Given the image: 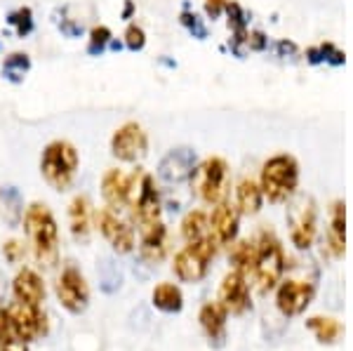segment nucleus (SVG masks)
<instances>
[{"label": "nucleus", "instance_id": "412c9836", "mask_svg": "<svg viewBox=\"0 0 353 351\" xmlns=\"http://www.w3.org/2000/svg\"><path fill=\"white\" fill-rule=\"evenodd\" d=\"M151 302L163 314H179L184 309V295L174 283H158L151 292Z\"/></svg>", "mask_w": 353, "mask_h": 351}, {"label": "nucleus", "instance_id": "f8f14e48", "mask_svg": "<svg viewBox=\"0 0 353 351\" xmlns=\"http://www.w3.org/2000/svg\"><path fill=\"white\" fill-rule=\"evenodd\" d=\"M137 189L139 191H134V198L130 205L134 208V219L139 222V229L158 224L161 222V196H158V191H156L153 177L144 174Z\"/></svg>", "mask_w": 353, "mask_h": 351}, {"label": "nucleus", "instance_id": "aec40b11", "mask_svg": "<svg viewBox=\"0 0 353 351\" xmlns=\"http://www.w3.org/2000/svg\"><path fill=\"white\" fill-rule=\"evenodd\" d=\"M327 248L334 257H341L346 252V205L341 201L332 203V217H330L327 231Z\"/></svg>", "mask_w": 353, "mask_h": 351}, {"label": "nucleus", "instance_id": "4468645a", "mask_svg": "<svg viewBox=\"0 0 353 351\" xmlns=\"http://www.w3.org/2000/svg\"><path fill=\"white\" fill-rule=\"evenodd\" d=\"M137 174H125L123 170H109L101 179V196L111 208H125L132 203L137 191Z\"/></svg>", "mask_w": 353, "mask_h": 351}, {"label": "nucleus", "instance_id": "1a4fd4ad", "mask_svg": "<svg viewBox=\"0 0 353 351\" xmlns=\"http://www.w3.org/2000/svg\"><path fill=\"white\" fill-rule=\"evenodd\" d=\"M57 299L68 314H83L90 304V288L76 267H66L57 281Z\"/></svg>", "mask_w": 353, "mask_h": 351}, {"label": "nucleus", "instance_id": "dca6fc26", "mask_svg": "<svg viewBox=\"0 0 353 351\" xmlns=\"http://www.w3.org/2000/svg\"><path fill=\"white\" fill-rule=\"evenodd\" d=\"M97 224L106 241L111 243V248L121 254H128L134 250V231L132 226H128L123 219H118V214L111 210H101L97 214Z\"/></svg>", "mask_w": 353, "mask_h": 351}, {"label": "nucleus", "instance_id": "b1692460", "mask_svg": "<svg viewBox=\"0 0 353 351\" xmlns=\"http://www.w3.org/2000/svg\"><path fill=\"white\" fill-rule=\"evenodd\" d=\"M68 224H71V234L78 241H85L90 236V203L85 196H78L68 205Z\"/></svg>", "mask_w": 353, "mask_h": 351}, {"label": "nucleus", "instance_id": "4be33fe9", "mask_svg": "<svg viewBox=\"0 0 353 351\" xmlns=\"http://www.w3.org/2000/svg\"><path fill=\"white\" fill-rule=\"evenodd\" d=\"M264 205V194L261 186L252 179H243L236 189V210L243 214H257Z\"/></svg>", "mask_w": 353, "mask_h": 351}, {"label": "nucleus", "instance_id": "f3484780", "mask_svg": "<svg viewBox=\"0 0 353 351\" xmlns=\"http://www.w3.org/2000/svg\"><path fill=\"white\" fill-rule=\"evenodd\" d=\"M226 319H229V314H226V309L221 307L219 302L203 304L201 314H198V321H201L205 337H208V342L212 344L214 349L226 344Z\"/></svg>", "mask_w": 353, "mask_h": 351}, {"label": "nucleus", "instance_id": "bb28decb", "mask_svg": "<svg viewBox=\"0 0 353 351\" xmlns=\"http://www.w3.org/2000/svg\"><path fill=\"white\" fill-rule=\"evenodd\" d=\"M0 351H28V347H26V342L10 335V330H5V332H0Z\"/></svg>", "mask_w": 353, "mask_h": 351}, {"label": "nucleus", "instance_id": "39448f33", "mask_svg": "<svg viewBox=\"0 0 353 351\" xmlns=\"http://www.w3.org/2000/svg\"><path fill=\"white\" fill-rule=\"evenodd\" d=\"M214 254H217V245L210 236L201 241H191L184 250L174 254V276L181 283H201L208 276Z\"/></svg>", "mask_w": 353, "mask_h": 351}, {"label": "nucleus", "instance_id": "a211bd4d", "mask_svg": "<svg viewBox=\"0 0 353 351\" xmlns=\"http://www.w3.org/2000/svg\"><path fill=\"white\" fill-rule=\"evenodd\" d=\"M12 295L17 302L41 307L45 302V283L33 269H21L12 281Z\"/></svg>", "mask_w": 353, "mask_h": 351}, {"label": "nucleus", "instance_id": "393cba45", "mask_svg": "<svg viewBox=\"0 0 353 351\" xmlns=\"http://www.w3.org/2000/svg\"><path fill=\"white\" fill-rule=\"evenodd\" d=\"M254 254H257V243L254 241H241L238 245H233L231 250V264L241 274H250L254 264Z\"/></svg>", "mask_w": 353, "mask_h": 351}, {"label": "nucleus", "instance_id": "7ed1b4c3", "mask_svg": "<svg viewBox=\"0 0 353 351\" xmlns=\"http://www.w3.org/2000/svg\"><path fill=\"white\" fill-rule=\"evenodd\" d=\"M283 271H285V252H283L281 241L269 231H264L257 241V254H254V264L250 269L259 292L273 290L281 283Z\"/></svg>", "mask_w": 353, "mask_h": 351}, {"label": "nucleus", "instance_id": "6e6552de", "mask_svg": "<svg viewBox=\"0 0 353 351\" xmlns=\"http://www.w3.org/2000/svg\"><path fill=\"white\" fill-rule=\"evenodd\" d=\"M316 297V279H285L276 290V307L285 319L301 316Z\"/></svg>", "mask_w": 353, "mask_h": 351}, {"label": "nucleus", "instance_id": "9d476101", "mask_svg": "<svg viewBox=\"0 0 353 351\" xmlns=\"http://www.w3.org/2000/svg\"><path fill=\"white\" fill-rule=\"evenodd\" d=\"M217 302L226 309V314H231V316H243L252 309V295H250V285H248L245 274L233 269L224 276V281H221V285H219Z\"/></svg>", "mask_w": 353, "mask_h": 351}, {"label": "nucleus", "instance_id": "c85d7f7f", "mask_svg": "<svg viewBox=\"0 0 353 351\" xmlns=\"http://www.w3.org/2000/svg\"><path fill=\"white\" fill-rule=\"evenodd\" d=\"M128 45L130 48H141V45H144V31L137 26H130L128 28Z\"/></svg>", "mask_w": 353, "mask_h": 351}, {"label": "nucleus", "instance_id": "0eeeda50", "mask_svg": "<svg viewBox=\"0 0 353 351\" xmlns=\"http://www.w3.org/2000/svg\"><path fill=\"white\" fill-rule=\"evenodd\" d=\"M5 325H8L10 335H14L21 342H31L48 332V319L41 307H31V304L17 302V299L14 304L5 307Z\"/></svg>", "mask_w": 353, "mask_h": 351}, {"label": "nucleus", "instance_id": "5701e85b", "mask_svg": "<svg viewBox=\"0 0 353 351\" xmlns=\"http://www.w3.org/2000/svg\"><path fill=\"white\" fill-rule=\"evenodd\" d=\"M306 328L313 332V337L321 344H337L344 335V325L332 316H311L306 321Z\"/></svg>", "mask_w": 353, "mask_h": 351}, {"label": "nucleus", "instance_id": "20e7f679", "mask_svg": "<svg viewBox=\"0 0 353 351\" xmlns=\"http://www.w3.org/2000/svg\"><path fill=\"white\" fill-rule=\"evenodd\" d=\"M78 170V151L73 149L68 141H52L45 146L43 161H41V172L52 189L66 191L73 184Z\"/></svg>", "mask_w": 353, "mask_h": 351}, {"label": "nucleus", "instance_id": "cd10ccee", "mask_svg": "<svg viewBox=\"0 0 353 351\" xmlns=\"http://www.w3.org/2000/svg\"><path fill=\"white\" fill-rule=\"evenodd\" d=\"M3 252H5V257H8L10 262L17 264L21 257H24V245H21L19 241H10V243H5Z\"/></svg>", "mask_w": 353, "mask_h": 351}, {"label": "nucleus", "instance_id": "2eb2a0df", "mask_svg": "<svg viewBox=\"0 0 353 351\" xmlns=\"http://www.w3.org/2000/svg\"><path fill=\"white\" fill-rule=\"evenodd\" d=\"M238 217L241 212L229 203H217V208L212 210L208 219V231L210 239L214 241V245H231L238 236Z\"/></svg>", "mask_w": 353, "mask_h": 351}, {"label": "nucleus", "instance_id": "423d86ee", "mask_svg": "<svg viewBox=\"0 0 353 351\" xmlns=\"http://www.w3.org/2000/svg\"><path fill=\"white\" fill-rule=\"evenodd\" d=\"M191 184L196 186L198 196L210 205H217L224 201L229 191V166L221 158H208L203 166L191 172Z\"/></svg>", "mask_w": 353, "mask_h": 351}, {"label": "nucleus", "instance_id": "f257e3e1", "mask_svg": "<svg viewBox=\"0 0 353 351\" xmlns=\"http://www.w3.org/2000/svg\"><path fill=\"white\" fill-rule=\"evenodd\" d=\"M26 239L31 243V250L43 267H54L59 259V229H57L54 214L48 205L33 203L24 217Z\"/></svg>", "mask_w": 353, "mask_h": 351}, {"label": "nucleus", "instance_id": "9b49d317", "mask_svg": "<svg viewBox=\"0 0 353 351\" xmlns=\"http://www.w3.org/2000/svg\"><path fill=\"white\" fill-rule=\"evenodd\" d=\"M146 149H149V139H146V132L141 130V126H137V123H125L123 128L116 130V134L111 139L113 156L125 163L139 161L141 156H146Z\"/></svg>", "mask_w": 353, "mask_h": 351}, {"label": "nucleus", "instance_id": "a878e982", "mask_svg": "<svg viewBox=\"0 0 353 351\" xmlns=\"http://www.w3.org/2000/svg\"><path fill=\"white\" fill-rule=\"evenodd\" d=\"M181 234H184L186 241H201L208 236V214L201 210H193L184 217L181 222Z\"/></svg>", "mask_w": 353, "mask_h": 351}, {"label": "nucleus", "instance_id": "ddd939ff", "mask_svg": "<svg viewBox=\"0 0 353 351\" xmlns=\"http://www.w3.org/2000/svg\"><path fill=\"white\" fill-rule=\"evenodd\" d=\"M318 231V212L313 201H301L292 212H290V239L299 250L313 245Z\"/></svg>", "mask_w": 353, "mask_h": 351}, {"label": "nucleus", "instance_id": "6ab92c4d", "mask_svg": "<svg viewBox=\"0 0 353 351\" xmlns=\"http://www.w3.org/2000/svg\"><path fill=\"white\" fill-rule=\"evenodd\" d=\"M139 252L151 264H158L165 257V252H168V229L161 222L141 229Z\"/></svg>", "mask_w": 353, "mask_h": 351}, {"label": "nucleus", "instance_id": "f03ea898", "mask_svg": "<svg viewBox=\"0 0 353 351\" xmlns=\"http://www.w3.org/2000/svg\"><path fill=\"white\" fill-rule=\"evenodd\" d=\"M299 166L292 156H273L261 168V194L271 203H285L297 191Z\"/></svg>", "mask_w": 353, "mask_h": 351}]
</instances>
